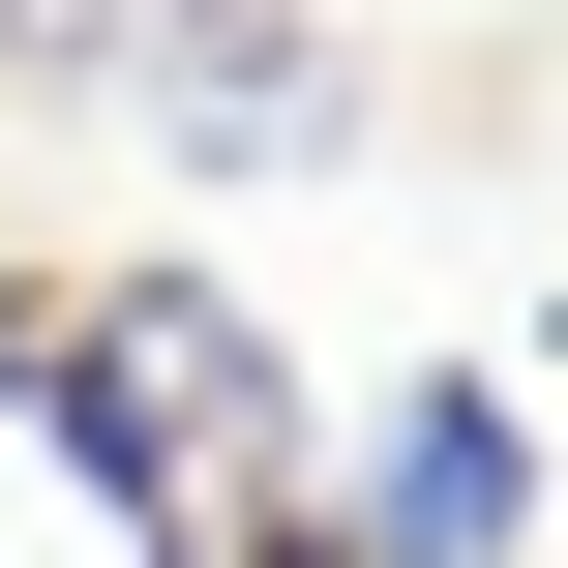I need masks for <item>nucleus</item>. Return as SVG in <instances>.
Returning a JSON list of instances; mask_svg holds the SVG:
<instances>
[{
	"label": "nucleus",
	"instance_id": "1",
	"mask_svg": "<svg viewBox=\"0 0 568 568\" xmlns=\"http://www.w3.org/2000/svg\"><path fill=\"white\" fill-rule=\"evenodd\" d=\"M329 568H539V419L479 389V359H419V389H359L329 419Z\"/></svg>",
	"mask_w": 568,
	"mask_h": 568
},
{
	"label": "nucleus",
	"instance_id": "2",
	"mask_svg": "<svg viewBox=\"0 0 568 568\" xmlns=\"http://www.w3.org/2000/svg\"><path fill=\"white\" fill-rule=\"evenodd\" d=\"M0 389H30V449H60V509H120V539H180L210 509V449H180V389L90 329V300H0Z\"/></svg>",
	"mask_w": 568,
	"mask_h": 568
}]
</instances>
